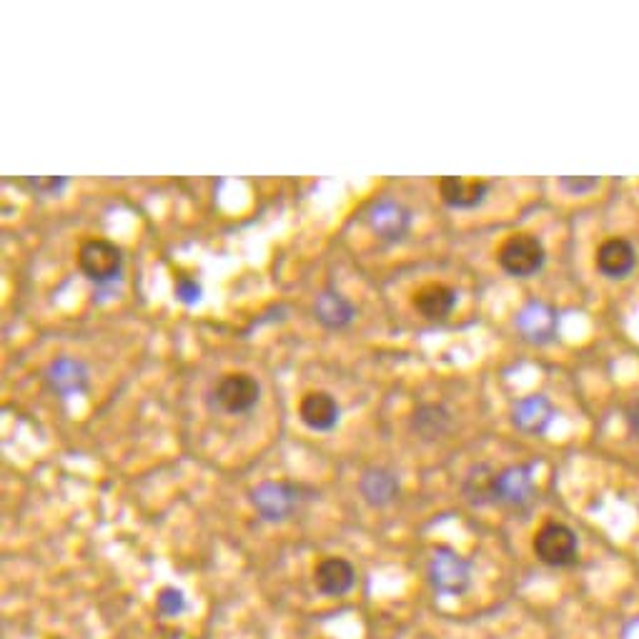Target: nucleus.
<instances>
[{"instance_id":"18","label":"nucleus","mask_w":639,"mask_h":639,"mask_svg":"<svg viewBox=\"0 0 639 639\" xmlns=\"http://www.w3.org/2000/svg\"><path fill=\"white\" fill-rule=\"evenodd\" d=\"M554 419V409L547 396L534 394L514 404V424L529 434H542Z\"/></svg>"},{"instance_id":"22","label":"nucleus","mask_w":639,"mask_h":639,"mask_svg":"<svg viewBox=\"0 0 639 639\" xmlns=\"http://www.w3.org/2000/svg\"><path fill=\"white\" fill-rule=\"evenodd\" d=\"M31 183L33 188H36V191H41V193H46V196H58V193H61V188H66V183H68V178H63V176H51V178H31Z\"/></svg>"},{"instance_id":"11","label":"nucleus","mask_w":639,"mask_h":639,"mask_svg":"<svg viewBox=\"0 0 639 639\" xmlns=\"http://www.w3.org/2000/svg\"><path fill=\"white\" fill-rule=\"evenodd\" d=\"M314 584L326 597H344L356 584V569L344 557H326L316 564Z\"/></svg>"},{"instance_id":"5","label":"nucleus","mask_w":639,"mask_h":639,"mask_svg":"<svg viewBox=\"0 0 639 639\" xmlns=\"http://www.w3.org/2000/svg\"><path fill=\"white\" fill-rule=\"evenodd\" d=\"M429 582L437 592L449 594V597H459L469 589L472 582V569L469 564L459 557L454 549L439 547L434 549L432 562H429Z\"/></svg>"},{"instance_id":"14","label":"nucleus","mask_w":639,"mask_h":639,"mask_svg":"<svg viewBox=\"0 0 639 639\" xmlns=\"http://www.w3.org/2000/svg\"><path fill=\"white\" fill-rule=\"evenodd\" d=\"M457 306V291L447 284H426L414 294V309L424 319L442 321Z\"/></svg>"},{"instance_id":"4","label":"nucleus","mask_w":639,"mask_h":639,"mask_svg":"<svg viewBox=\"0 0 639 639\" xmlns=\"http://www.w3.org/2000/svg\"><path fill=\"white\" fill-rule=\"evenodd\" d=\"M78 266L96 284H111L123 271V251L108 239H91L78 249Z\"/></svg>"},{"instance_id":"6","label":"nucleus","mask_w":639,"mask_h":639,"mask_svg":"<svg viewBox=\"0 0 639 639\" xmlns=\"http://www.w3.org/2000/svg\"><path fill=\"white\" fill-rule=\"evenodd\" d=\"M261 384L249 371H231L224 374L213 389V399L226 414H244L259 404Z\"/></svg>"},{"instance_id":"3","label":"nucleus","mask_w":639,"mask_h":639,"mask_svg":"<svg viewBox=\"0 0 639 639\" xmlns=\"http://www.w3.org/2000/svg\"><path fill=\"white\" fill-rule=\"evenodd\" d=\"M497 259L509 276L524 279V276H532L542 269L547 254H544L542 241L534 234H514L499 246Z\"/></svg>"},{"instance_id":"16","label":"nucleus","mask_w":639,"mask_h":639,"mask_svg":"<svg viewBox=\"0 0 639 639\" xmlns=\"http://www.w3.org/2000/svg\"><path fill=\"white\" fill-rule=\"evenodd\" d=\"M314 314L329 329H344V326H349L356 319V306L344 294H339V291L326 289L316 296Z\"/></svg>"},{"instance_id":"17","label":"nucleus","mask_w":639,"mask_h":639,"mask_svg":"<svg viewBox=\"0 0 639 639\" xmlns=\"http://www.w3.org/2000/svg\"><path fill=\"white\" fill-rule=\"evenodd\" d=\"M359 489L361 494H364L366 502L374 504V507H386V504L394 502L396 494H399V479H396V474L391 472V469L371 467L366 469L364 477H361Z\"/></svg>"},{"instance_id":"21","label":"nucleus","mask_w":639,"mask_h":639,"mask_svg":"<svg viewBox=\"0 0 639 639\" xmlns=\"http://www.w3.org/2000/svg\"><path fill=\"white\" fill-rule=\"evenodd\" d=\"M201 284H198L196 279H191V276H178L176 281V299L181 301V304H198L201 301Z\"/></svg>"},{"instance_id":"12","label":"nucleus","mask_w":639,"mask_h":639,"mask_svg":"<svg viewBox=\"0 0 639 639\" xmlns=\"http://www.w3.org/2000/svg\"><path fill=\"white\" fill-rule=\"evenodd\" d=\"M489 181L484 178H459L444 176L439 178V196L452 208H474L487 198Z\"/></svg>"},{"instance_id":"24","label":"nucleus","mask_w":639,"mask_h":639,"mask_svg":"<svg viewBox=\"0 0 639 639\" xmlns=\"http://www.w3.org/2000/svg\"><path fill=\"white\" fill-rule=\"evenodd\" d=\"M627 424H629V429H632L634 437L639 439V399L629 404V409H627Z\"/></svg>"},{"instance_id":"10","label":"nucleus","mask_w":639,"mask_h":639,"mask_svg":"<svg viewBox=\"0 0 639 639\" xmlns=\"http://www.w3.org/2000/svg\"><path fill=\"white\" fill-rule=\"evenodd\" d=\"M299 416L314 432H329V429L339 424V401L329 391H306L299 401Z\"/></svg>"},{"instance_id":"15","label":"nucleus","mask_w":639,"mask_h":639,"mask_svg":"<svg viewBox=\"0 0 639 639\" xmlns=\"http://www.w3.org/2000/svg\"><path fill=\"white\" fill-rule=\"evenodd\" d=\"M517 329L534 344H544L557 331V314L542 301H532L517 316Z\"/></svg>"},{"instance_id":"19","label":"nucleus","mask_w":639,"mask_h":639,"mask_svg":"<svg viewBox=\"0 0 639 639\" xmlns=\"http://www.w3.org/2000/svg\"><path fill=\"white\" fill-rule=\"evenodd\" d=\"M452 426V414L442 404H424L411 416V429L421 439H439Z\"/></svg>"},{"instance_id":"1","label":"nucleus","mask_w":639,"mask_h":639,"mask_svg":"<svg viewBox=\"0 0 639 639\" xmlns=\"http://www.w3.org/2000/svg\"><path fill=\"white\" fill-rule=\"evenodd\" d=\"M534 554L549 567H572L579 559L577 534L567 524L547 522L534 534Z\"/></svg>"},{"instance_id":"20","label":"nucleus","mask_w":639,"mask_h":639,"mask_svg":"<svg viewBox=\"0 0 639 639\" xmlns=\"http://www.w3.org/2000/svg\"><path fill=\"white\" fill-rule=\"evenodd\" d=\"M156 604L161 614H166V617H176V614H181L183 609H186V597H183L181 589L166 587L161 589V594H158Z\"/></svg>"},{"instance_id":"7","label":"nucleus","mask_w":639,"mask_h":639,"mask_svg":"<svg viewBox=\"0 0 639 639\" xmlns=\"http://www.w3.org/2000/svg\"><path fill=\"white\" fill-rule=\"evenodd\" d=\"M366 221H369L371 231H374L379 239L396 244V241L404 239L411 229V211L401 201L391 196H381L371 203L369 213H366Z\"/></svg>"},{"instance_id":"23","label":"nucleus","mask_w":639,"mask_h":639,"mask_svg":"<svg viewBox=\"0 0 639 639\" xmlns=\"http://www.w3.org/2000/svg\"><path fill=\"white\" fill-rule=\"evenodd\" d=\"M562 186L572 193H587L599 186V178L594 176H564Z\"/></svg>"},{"instance_id":"13","label":"nucleus","mask_w":639,"mask_h":639,"mask_svg":"<svg viewBox=\"0 0 639 639\" xmlns=\"http://www.w3.org/2000/svg\"><path fill=\"white\" fill-rule=\"evenodd\" d=\"M637 264V251L627 239H607L597 249V269L609 279H624Z\"/></svg>"},{"instance_id":"8","label":"nucleus","mask_w":639,"mask_h":639,"mask_svg":"<svg viewBox=\"0 0 639 639\" xmlns=\"http://www.w3.org/2000/svg\"><path fill=\"white\" fill-rule=\"evenodd\" d=\"M534 467L532 464H514L494 474L492 502L507 507H524L534 497Z\"/></svg>"},{"instance_id":"9","label":"nucleus","mask_w":639,"mask_h":639,"mask_svg":"<svg viewBox=\"0 0 639 639\" xmlns=\"http://www.w3.org/2000/svg\"><path fill=\"white\" fill-rule=\"evenodd\" d=\"M48 386L63 399L83 394L88 389V366L76 356H58L46 371Z\"/></svg>"},{"instance_id":"2","label":"nucleus","mask_w":639,"mask_h":639,"mask_svg":"<svg viewBox=\"0 0 639 639\" xmlns=\"http://www.w3.org/2000/svg\"><path fill=\"white\" fill-rule=\"evenodd\" d=\"M304 492L306 489L299 484L264 482L251 492V502L266 522H284L301 507V502L306 499Z\"/></svg>"}]
</instances>
